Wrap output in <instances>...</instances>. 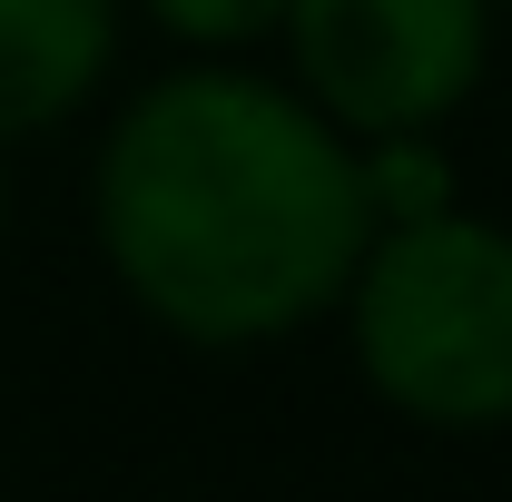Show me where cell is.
<instances>
[{
    "label": "cell",
    "mask_w": 512,
    "mask_h": 502,
    "mask_svg": "<svg viewBox=\"0 0 512 502\" xmlns=\"http://www.w3.org/2000/svg\"><path fill=\"white\" fill-rule=\"evenodd\" d=\"M365 158L266 60H168L89 138V247L188 355L316 335L365 256Z\"/></svg>",
    "instance_id": "cell-1"
},
{
    "label": "cell",
    "mask_w": 512,
    "mask_h": 502,
    "mask_svg": "<svg viewBox=\"0 0 512 502\" xmlns=\"http://www.w3.org/2000/svg\"><path fill=\"white\" fill-rule=\"evenodd\" d=\"M325 325L394 424L444 443L512 434V217L473 197L375 217Z\"/></svg>",
    "instance_id": "cell-2"
},
{
    "label": "cell",
    "mask_w": 512,
    "mask_h": 502,
    "mask_svg": "<svg viewBox=\"0 0 512 502\" xmlns=\"http://www.w3.org/2000/svg\"><path fill=\"white\" fill-rule=\"evenodd\" d=\"M503 0H286L276 69L345 138L453 128L493 79Z\"/></svg>",
    "instance_id": "cell-3"
},
{
    "label": "cell",
    "mask_w": 512,
    "mask_h": 502,
    "mask_svg": "<svg viewBox=\"0 0 512 502\" xmlns=\"http://www.w3.org/2000/svg\"><path fill=\"white\" fill-rule=\"evenodd\" d=\"M128 60V0H0V148L99 119Z\"/></svg>",
    "instance_id": "cell-4"
},
{
    "label": "cell",
    "mask_w": 512,
    "mask_h": 502,
    "mask_svg": "<svg viewBox=\"0 0 512 502\" xmlns=\"http://www.w3.org/2000/svg\"><path fill=\"white\" fill-rule=\"evenodd\" d=\"M128 20L158 30L178 60H256V50H276L286 0H128Z\"/></svg>",
    "instance_id": "cell-5"
},
{
    "label": "cell",
    "mask_w": 512,
    "mask_h": 502,
    "mask_svg": "<svg viewBox=\"0 0 512 502\" xmlns=\"http://www.w3.org/2000/svg\"><path fill=\"white\" fill-rule=\"evenodd\" d=\"M0 247H10V148H0Z\"/></svg>",
    "instance_id": "cell-6"
},
{
    "label": "cell",
    "mask_w": 512,
    "mask_h": 502,
    "mask_svg": "<svg viewBox=\"0 0 512 502\" xmlns=\"http://www.w3.org/2000/svg\"><path fill=\"white\" fill-rule=\"evenodd\" d=\"M0 502H10V493H0Z\"/></svg>",
    "instance_id": "cell-7"
}]
</instances>
